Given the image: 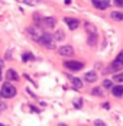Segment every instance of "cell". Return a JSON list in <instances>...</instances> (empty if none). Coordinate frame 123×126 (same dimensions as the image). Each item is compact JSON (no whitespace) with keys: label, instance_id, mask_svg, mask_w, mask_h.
I'll return each instance as SVG.
<instances>
[{"label":"cell","instance_id":"obj_15","mask_svg":"<svg viewBox=\"0 0 123 126\" xmlns=\"http://www.w3.org/2000/svg\"><path fill=\"white\" fill-rule=\"evenodd\" d=\"M64 38H65V33L62 31H57L54 35V41H64Z\"/></svg>","mask_w":123,"mask_h":126},{"label":"cell","instance_id":"obj_16","mask_svg":"<svg viewBox=\"0 0 123 126\" xmlns=\"http://www.w3.org/2000/svg\"><path fill=\"white\" fill-rule=\"evenodd\" d=\"M110 16L114 19V20H119V22L123 20V13H120V12H111Z\"/></svg>","mask_w":123,"mask_h":126},{"label":"cell","instance_id":"obj_4","mask_svg":"<svg viewBox=\"0 0 123 126\" xmlns=\"http://www.w3.org/2000/svg\"><path fill=\"white\" fill-rule=\"evenodd\" d=\"M64 65H65V68H68V70H71V71H80V70H83V67H84V64L80 63V61H65Z\"/></svg>","mask_w":123,"mask_h":126},{"label":"cell","instance_id":"obj_28","mask_svg":"<svg viewBox=\"0 0 123 126\" xmlns=\"http://www.w3.org/2000/svg\"><path fill=\"white\" fill-rule=\"evenodd\" d=\"M71 3V0H65V4H70Z\"/></svg>","mask_w":123,"mask_h":126},{"label":"cell","instance_id":"obj_22","mask_svg":"<svg viewBox=\"0 0 123 126\" xmlns=\"http://www.w3.org/2000/svg\"><path fill=\"white\" fill-rule=\"evenodd\" d=\"M32 58H33V57H32V54H29V52H28V54H23V55H22V60H23V61L32 60Z\"/></svg>","mask_w":123,"mask_h":126},{"label":"cell","instance_id":"obj_17","mask_svg":"<svg viewBox=\"0 0 123 126\" xmlns=\"http://www.w3.org/2000/svg\"><path fill=\"white\" fill-rule=\"evenodd\" d=\"M20 1H23L25 4H28V6H36V4L42 3L41 0H20Z\"/></svg>","mask_w":123,"mask_h":126},{"label":"cell","instance_id":"obj_18","mask_svg":"<svg viewBox=\"0 0 123 126\" xmlns=\"http://www.w3.org/2000/svg\"><path fill=\"white\" fill-rule=\"evenodd\" d=\"M111 87H113V83H111L110 80H104L103 84H101V88H106V90H110Z\"/></svg>","mask_w":123,"mask_h":126},{"label":"cell","instance_id":"obj_14","mask_svg":"<svg viewBox=\"0 0 123 126\" xmlns=\"http://www.w3.org/2000/svg\"><path fill=\"white\" fill-rule=\"evenodd\" d=\"M71 83H73V86L75 88H81L83 87V81H81L80 78H77V77H71Z\"/></svg>","mask_w":123,"mask_h":126},{"label":"cell","instance_id":"obj_21","mask_svg":"<svg viewBox=\"0 0 123 126\" xmlns=\"http://www.w3.org/2000/svg\"><path fill=\"white\" fill-rule=\"evenodd\" d=\"M33 20H35L36 25H41V23H42V17H41L39 15H33Z\"/></svg>","mask_w":123,"mask_h":126},{"label":"cell","instance_id":"obj_13","mask_svg":"<svg viewBox=\"0 0 123 126\" xmlns=\"http://www.w3.org/2000/svg\"><path fill=\"white\" fill-rule=\"evenodd\" d=\"M6 77H7L9 80H17V78H19V77H17V73H16L15 70H12V68H10V70H7Z\"/></svg>","mask_w":123,"mask_h":126},{"label":"cell","instance_id":"obj_10","mask_svg":"<svg viewBox=\"0 0 123 126\" xmlns=\"http://www.w3.org/2000/svg\"><path fill=\"white\" fill-rule=\"evenodd\" d=\"M64 20H65V23L68 25V28H70L71 31H74V29H77V28L80 26V22H78L77 19H74V17H65Z\"/></svg>","mask_w":123,"mask_h":126},{"label":"cell","instance_id":"obj_24","mask_svg":"<svg viewBox=\"0 0 123 126\" xmlns=\"http://www.w3.org/2000/svg\"><path fill=\"white\" fill-rule=\"evenodd\" d=\"M114 4L117 7H123V0H114Z\"/></svg>","mask_w":123,"mask_h":126},{"label":"cell","instance_id":"obj_30","mask_svg":"<svg viewBox=\"0 0 123 126\" xmlns=\"http://www.w3.org/2000/svg\"><path fill=\"white\" fill-rule=\"evenodd\" d=\"M0 126H1V123H0Z\"/></svg>","mask_w":123,"mask_h":126},{"label":"cell","instance_id":"obj_29","mask_svg":"<svg viewBox=\"0 0 123 126\" xmlns=\"http://www.w3.org/2000/svg\"><path fill=\"white\" fill-rule=\"evenodd\" d=\"M0 97H1V94H0Z\"/></svg>","mask_w":123,"mask_h":126},{"label":"cell","instance_id":"obj_11","mask_svg":"<svg viewBox=\"0 0 123 126\" xmlns=\"http://www.w3.org/2000/svg\"><path fill=\"white\" fill-rule=\"evenodd\" d=\"M97 78H98V76L96 71H88V73L84 74V80H86L87 83H96Z\"/></svg>","mask_w":123,"mask_h":126},{"label":"cell","instance_id":"obj_9","mask_svg":"<svg viewBox=\"0 0 123 126\" xmlns=\"http://www.w3.org/2000/svg\"><path fill=\"white\" fill-rule=\"evenodd\" d=\"M123 67V51L117 55V58L113 61V64H111V68L113 70H119V68H122Z\"/></svg>","mask_w":123,"mask_h":126},{"label":"cell","instance_id":"obj_25","mask_svg":"<svg viewBox=\"0 0 123 126\" xmlns=\"http://www.w3.org/2000/svg\"><path fill=\"white\" fill-rule=\"evenodd\" d=\"M94 125H97V126H104L106 123H104V122H101V120H94Z\"/></svg>","mask_w":123,"mask_h":126},{"label":"cell","instance_id":"obj_2","mask_svg":"<svg viewBox=\"0 0 123 126\" xmlns=\"http://www.w3.org/2000/svg\"><path fill=\"white\" fill-rule=\"evenodd\" d=\"M38 44H41V45H44L45 48H54L55 47V41H54V36L52 35H49V33H45V32H42V35L39 36V39L36 41Z\"/></svg>","mask_w":123,"mask_h":126},{"label":"cell","instance_id":"obj_7","mask_svg":"<svg viewBox=\"0 0 123 126\" xmlns=\"http://www.w3.org/2000/svg\"><path fill=\"white\" fill-rule=\"evenodd\" d=\"M93 6L98 10H104L110 6V1L109 0H93Z\"/></svg>","mask_w":123,"mask_h":126},{"label":"cell","instance_id":"obj_20","mask_svg":"<svg viewBox=\"0 0 123 126\" xmlns=\"http://www.w3.org/2000/svg\"><path fill=\"white\" fill-rule=\"evenodd\" d=\"M91 93H93V94H96V96H101V94H103L101 87H94L93 90H91Z\"/></svg>","mask_w":123,"mask_h":126},{"label":"cell","instance_id":"obj_27","mask_svg":"<svg viewBox=\"0 0 123 126\" xmlns=\"http://www.w3.org/2000/svg\"><path fill=\"white\" fill-rule=\"evenodd\" d=\"M1 77H3V73H1V67H0V81H1Z\"/></svg>","mask_w":123,"mask_h":126},{"label":"cell","instance_id":"obj_6","mask_svg":"<svg viewBox=\"0 0 123 126\" xmlns=\"http://www.w3.org/2000/svg\"><path fill=\"white\" fill-rule=\"evenodd\" d=\"M58 54H60L61 57H73L74 49H73V47H70V45H64V47H61V48L58 49Z\"/></svg>","mask_w":123,"mask_h":126},{"label":"cell","instance_id":"obj_26","mask_svg":"<svg viewBox=\"0 0 123 126\" xmlns=\"http://www.w3.org/2000/svg\"><path fill=\"white\" fill-rule=\"evenodd\" d=\"M74 104H75V107H81V106H83V103H81V100H77L75 103H74Z\"/></svg>","mask_w":123,"mask_h":126},{"label":"cell","instance_id":"obj_23","mask_svg":"<svg viewBox=\"0 0 123 126\" xmlns=\"http://www.w3.org/2000/svg\"><path fill=\"white\" fill-rule=\"evenodd\" d=\"M6 109H7V106H6V103H3V101L0 100V113H1V112H4Z\"/></svg>","mask_w":123,"mask_h":126},{"label":"cell","instance_id":"obj_3","mask_svg":"<svg viewBox=\"0 0 123 126\" xmlns=\"http://www.w3.org/2000/svg\"><path fill=\"white\" fill-rule=\"evenodd\" d=\"M0 94H1V97H6V99H10L13 97L15 94H16V88L13 87L10 83H4L3 86H1V90H0Z\"/></svg>","mask_w":123,"mask_h":126},{"label":"cell","instance_id":"obj_5","mask_svg":"<svg viewBox=\"0 0 123 126\" xmlns=\"http://www.w3.org/2000/svg\"><path fill=\"white\" fill-rule=\"evenodd\" d=\"M26 33H28L31 38L33 39V41H38V39H39V36L42 35V31H41L38 26H36V28H35V26H29V28L26 29Z\"/></svg>","mask_w":123,"mask_h":126},{"label":"cell","instance_id":"obj_8","mask_svg":"<svg viewBox=\"0 0 123 126\" xmlns=\"http://www.w3.org/2000/svg\"><path fill=\"white\" fill-rule=\"evenodd\" d=\"M42 25L45 26V28H48V29H52V28H55L57 25V19L55 17H44L42 19Z\"/></svg>","mask_w":123,"mask_h":126},{"label":"cell","instance_id":"obj_1","mask_svg":"<svg viewBox=\"0 0 123 126\" xmlns=\"http://www.w3.org/2000/svg\"><path fill=\"white\" fill-rule=\"evenodd\" d=\"M84 26H86V32H87V38H88V45H96L97 44V29H96V26L91 25V23H84Z\"/></svg>","mask_w":123,"mask_h":126},{"label":"cell","instance_id":"obj_19","mask_svg":"<svg viewBox=\"0 0 123 126\" xmlns=\"http://www.w3.org/2000/svg\"><path fill=\"white\" fill-rule=\"evenodd\" d=\"M113 80L117 81V83H123V73H119V74L113 76Z\"/></svg>","mask_w":123,"mask_h":126},{"label":"cell","instance_id":"obj_12","mask_svg":"<svg viewBox=\"0 0 123 126\" xmlns=\"http://www.w3.org/2000/svg\"><path fill=\"white\" fill-rule=\"evenodd\" d=\"M110 90H111V93H113L114 97H122L123 96V87L122 86H113Z\"/></svg>","mask_w":123,"mask_h":126}]
</instances>
